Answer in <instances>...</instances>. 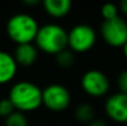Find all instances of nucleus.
<instances>
[{"instance_id": "obj_14", "label": "nucleus", "mask_w": 127, "mask_h": 126, "mask_svg": "<svg viewBox=\"0 0 127 126\" xmlns=\"http://www.w3.org/2000/svg\"><path fill=\"white\" fill-rule=\"evenodd\" d=\"M5 126H29V121L25 113L15 110L5 119Z\"/></svg>"}, {"instance_id": "obj_12", "label": "nucleus", "mask_w": 127, "mask_h": 126, "mask_svg": "<svg viewBox=\"0 0 127 126\" xmlns=\"http://www.w3.org/2000/svg\"><path fill=\"white\" fill-rule=\"evenodd\" d=\"M74 116L80 123L90 124L93 120H95V110H94V108H93L91 104H89V103H82V104H79L75 108Z\"/></svg>"}, {"instance_id": "obj_4", "label": "nucleus", "mask_w": 127, "mask_h": 126, "mask_svg": "<svg viewBox=\"0 0 127 126\" xmlns=\"http://www.w3.org/2000/svg\"><path fill=\"white\" fill-rule=\"evenodd\" d=\"M95 30L86 24H78L68 31V48L74 53L89 52L96 43Z\"/></svg>"}, {"instance_id": "obj_9", "label": "nucleus", "mask_w": 127, "mask_h": 126, "mask_svg": "<svg viewBox=\"0 0 127 126\" xmlns=\"http://www.w3.org/2000/svg\"><path fill=\"white\" fill-rule=\"evenodd\" d=\"M19 64L16 63L14 54L6 51H0V85L10 83L16 73Z\"/></svg>"}, {"instance_id": "obj_21", "label": "nucleus", "mask_w": 127, "mask_h": 126, "mask_svg": "<svg viewBox=\"0 0 127 126\" xmlns=\"http://www.w3.org/2000/svg\"><path fill=\"white\" fill-rule=\"evenodd\" d=\"M122 51H124V56H125V58L127 59V43L122 47Z\"/></svg>"}, {"instance_id": "obj_20", "label": "nucleus", "mask_w": 127, "mask_h": 126, "mask_svg": "<svg viewBox=\"0 0 127 126\" xmlns=\"http://www.w3.org/2000/svg\"><path fill=\"white\" fill-rule=\"evenodd\" d=\"M88 126H109L104 120H99V119H95L93 120L90 124H88Z\"/></svg>"}, {"instance_id": "obj_13", "label": "nucleus", "mask_w": 127, "mask_h": 126, "mask_svg": "<svg viewBox=\"0 0 127 126\" xmlns=\"http://www.w3.org/2000/svg\"><path fill=\"white\" fill-rule=\"evenodd\" d=\"M74 62H75L74 52L70 51L69 48H67V49L59 52L58 54H56V63L58 64V67H61L63 69L72 68Z\"/></svg>"}, {"instance_id": "obj_19", "label": "nucleus", "mask_w": 127, "mask_h": 126, "mask_svg": "<svg viewBox=\"0 0 127 126\" xmlns=\"http://www.w3.org/2000/svg\"><path fill=\"white\" fill-rule=\"evenodd\" d=\"M119 9L127 16V0H119Z\"/></svg>"}, {"instance_id": "obj_16", "label": "nucleus", "mask_w": 127, "mask_h": 126, "mask_svg": "<svg viewBox=\"0 0 127 126\" xmlns=\"http://www.w3.org/2000/svg\"><path fill=\"white\" fill-rule=\"evenodd\" d=\"M15 111V108L12 105V103L10 101L9 98L5 99H0V118L6 119L9 115H11Z\"/></svg>"}, {"instance_id": "obj_11", "label": "nucleus", "mask_w": 127, "mask_h": 126, "mask_svg": "<svg viewBox=\"0 0 127 126\" xmlns=\"http://www.w3.org/2000/svg\"><path fill=\"white\" fill-rule=\"evenodd\" d=\"M42 5L47 15L54 19H62L70 12L73 0H43Z\"/></svg>"}, {"instance_id": "obj_7", "label": "nucleus", "mask_w": 127, "mask_h": 126, "mask_svg": "<svg viewBox=\"0 0 127 126\" xmlns=\"http://www.w3.org/2000/svg\"><path fill=\"white\" fill-rule=\"evenodd\" d=\"M80 85L85 94L93 98H101L110 90V81L107 76L99 69L86 71L80 79Z\"/></svg>"}, {"instance_id": "obj_5", "label": "nucleus", "mask_w": 127, "mask_h": 126, "mask_svg": "<svg viewBox=\"0 0 127 126\" xmlns=\"http://www.w3.org/2000/svg\"><path fill=\"white\" fill-rule=\"evenodd\" d=\"M72 103V94L63 84L53 83L42 89V104L51 111H64Z\"/></svg>"}, {"instance_id": "obj_6", "label": "nucleus", "mask_w": 127, "mask_h": 126, "mask_svg": "<svg viewBox=\"0 0 127 126\" xmlns=\"http://www.w3.org/2000/svg\"><path fill=\"white\" fill-rule=\"evenodd\" d=\"M100 35L109 46L122 48L127 43V21L121 16L112 20H104L100 26Z\"/></svg>"}, {"instance_id": "obj_8", "label": "nucleus", "mask_w": 127, "mask_h": 126, "mask_svg": "<svg viewBox=\"0 0 127 126\" xmlns=\"http://www.w3.org/2000/svg\"><path fill=\"white\" fill-rule=\"evenodd\" d=\"M105 113L107 118L119 124L127 123V94L114 93L105 101Z\"/></svg>"}, {"instance_id": "obj_1", "label": "nucleus", "mask_w": 127, "mask_h": 126, "mask_svg": "<svg viewBox=\"0 0 127 126\" xmlns=\"http://www.w3.org/2000/svg\"><path fill=\"white\" fill-rule=\"evenodd\" d=\"M7 98L12 103L15 110L25 114L35 111L43 105L42 89L29 81H20L14 84L9 90Z\"/></svg>"}, {"instance_id": "obj_10", "label": "nucleus", "mask_w": 127, "mask_h": 126, "mask_svg": "<svg viewBox=\"0 0 127 126\" xmlns=\"http://www.w3.org/2000/svg\"><path fill=\"white\" fill-rule=\"evenodd\" d=\"M14 58L19 66L30 67L38 58V48L33 43L16 44V48L14 52Z\"/></svg>"}, {"instance_id": "obj_17", "label": "nucleus", "mask_w": 127, "mask_h": 126, "mask_svg": "<svg viewBox=\"0 0 127 126\" xmlns=\"http://www.w3.org/2000/svg\"><path fill=\"white\" fill-rule=\"evenodd\" d=\"M117 88L120 93L127 94V69L122 71L119 76H117Z\"/></svg>"}, {"instance_id": "obj_3", "label": "nucleus", "mask_w": 127, "mask_h": 126, "mask_svg": "<svg viewBox=\"0 0 127 126\" xmlns=\"http://www.w3.org/2000/svg\"><path fill=\"white\" fill-rule=\"evenodd\" d=\"M35 44L43 53L56 56L68 48V31L58 24H46L40 26Z\"/></svg>"}, {"instance_id": "obj_18", "label": "nucleus", "mask_w": 127, "mask_h": 126, "mask_svg": "<svg viewBox=\"0 0 127 126\" xmlns=\"http://www.w3.org/2000/svg\"><path fill=\"white\" fill-rule=\"evenodd\" d=\"M24 5L26 6H30V7H33V6H37L40 4H42L43 0H21Z\"/></svg>"}, {"instance_id": "obj_15", "label": "nucleus", "mask_w": 127, "mask_h": 126, "mask_svg": "<svg viewBox=\"0 0 127 126\" xmlns=\"http://www.w3.org/2000/svg\"><path fill=\"white\" fill-rule=\"evenodd\" d=\"M119 6L114 2H105L101 6V16L104 20H112L119 17Z\"/></svg>"}, {"instance_id": "obj_2", "label": "nucleus", "mask_w": 127, "mask_h": 126, "mask_svg": "<svg viewBox=\"0 0 127 126\" xmlns=\"http://www.w3.org/2000/svg\"><path fill=\"white\" fill-rule=\"evenodd\" d=\"M38 30L40 26L36 19L25 12L12 15L6 22V35L16 44L35 42Z\"/></svg>"}]
</instances>
